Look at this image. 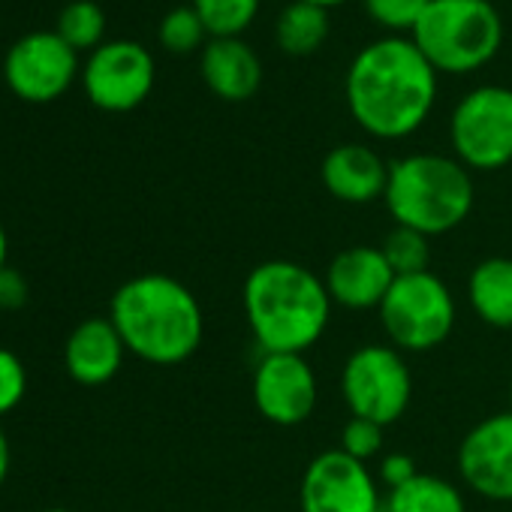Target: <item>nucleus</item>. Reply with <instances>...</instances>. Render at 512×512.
Returning <instances> with one entry per match:
<instances>
[{
    "mask_svg": "<svg viewBox=\"0 0 512 512\" xmlns=\"http://www.w3.org/2000/svg\"><path fill=\"white\" fill-rule=\"evenodd\" d=\"M55 34L76 52H94L106 43V13L97 0H70L58 13Z\"/></svg>",
    "mask_w": 512,
    "mask_h": 512,
    "instance_id": "nucleus-21",
    "label": "nucleus"
},
{
    "mask_svg": "<svg viewBox=\"0 0 512 512\" xmlns=\"http://www.w3.org/2000/svg\"><path fill=\"white\" fill-rule=\"evenodd\" d=\"M302 512H380V488L368 464L341 449L311 458L299 488Z\"/></svg>",
    "mask_w": 512,
    "mask_h": 512,
    "instance_id": "nucleus-11",
    "label": "nucleus"
},
{
    "mask_svg": "<svg viewBox=\"0 0 512 512\" xmlns=\"http://www.w3.org/2000/svg\"><path fill=\"white\" fill-rule=\"evenodd\" d=\"M323 184L338 202L365 205L386 193L389 166L383 163V157L374 148H368L362 142H344L326 154Z\"/></svg>",
    "mask_w": 512,
    "mask_h": 512,
    "instance_id": "nucleus-17",
    "label": "nucleus"
},
{
    "mask_svg": "<svg viewBox=\"0 0 512 512\" xmlns=\"http://www.w3.org/2000/svg\"><path fill=\"white\" fill-rule=\"evenodd\" d=\"M43 512H70V509H61V506H52V509H43Z\"/></svg>",
    "mask_w": 512,
    "mask_h": 512,
    "instance_id": "nucleus-33",
    "label": "nucleus"
},
{
    "mask_svg": "<svg viewBox=\"0 0 512 512\" xmlns=\"http://www.w3.org/2000/svg\"><path fill=\"white\" fill-rule=\"evenodd\" d=\"M473 314L491 329H512V260L488 256L467 278Z\"/></svg>",
    "mask_w": 512,
    "mask_h": 512,
    "instance_id": "nucleus-18",
    "label": "nucleus"
},
{
    "mask_svg": "<svg viewBox=\"0 0 512 512\" xmlns=\"http://www.w3.org/2000/svg\"><path fill=\"white\" fill-rule=\"evenodd\" d=\"M341 452H347L356 461H371L383 452V425L371 422V419H359L350 416V422L341 431Z\"/></svg>",
    "mask_w": 512,
    "mask_h": 512,
    "instance_id": "nucleus-26",
    "label": "nucleus"
},
{
    "mask_svg": "<svg viewBox=\"0 0 512 512\" xmlns=\"http://www.w3.org/2000/svg\"><path fill=\"white\" fill-rule=\"evenodd\" d=\"M10 266V235L4 229V223H0V269Z\"/></svg>",
    "mask_w": 512,
    "mask_h": 512,
    "instance_id": "nucleus-31",
    "label": "nucleus"
},
{
    "mask_svg": "<svg viewBox=\"0 0 512 512\" xmlns=\"http://www.w3.org/2000/svg\"><path fill=\"white\" fill-rule=\"evenodd\" d=\"M308 4H317V7H323V10H329V7H338V4H347V0H308Z\"/></svg>",
    "mask_w": 512,
    "mask_h": 512,
    "instance_id": "nucleus-32",
    "label": "nucleus"
},
{
    "mask_svg": "<svg viewBox=\"0 0 512 512\" xmlns=\"http://www.w3.org/2000/svg\"><path fill=\"white\" fill-rule=\"evenodd\" d=\"M25 392H28V371L22 359L13 350L0 347V419L10 416L25 401Z\"/></svg>",
    "mask_w": 512,
    "mask_h": 512,
    "instance_id": "nucleus-27",
    "label": "nucleus"
},
{
    "mask_svg": "<svg viewBox=\"0 0 512 512\" xmlns=\"http://www.w3.org/2000/svg\"><path fill=\"white\" fill-rule=\"evenodd\" d=\"M383 202L395 226L422 235H446L473 208V178L467 166L446 154H407L389 166Z\"/></svg>",
    "mask_w": 512,
    "mask_h": 512,
    "instance_id": "nucleus-4",
    "label": "nucleus"
},
{
    "mask_svg": "<svg viewBox=\"0 0 512 512\" xmlns=\"http://www.w3.org/2000/svg\"><path fill=\"white\" fill-rule=\"evenodd\" d=\"M413 43L437 73H476L503 43V19L491 0H431Z\"/></svg>",
    "mask_w": 512,
    "mask_h": 512,
    "instance_id": "nucleus-5",
    "label": "nucleus"
},
{
    "mask_svg": "<svg viewBox=\"0 0 512 512\" xmlns=\"http://www.w3.org/2000/svg\"><path fill=\"white\" fill-rule=\"evenodd\" d=\"M341 395L347 410L377 425L398 422L413 398V377L401 350L389 344H368L350 353L341 371Z\"/></svg>",
    "mask_w": 512,
    "mask_h": 512,
    "instance_id": "nucleus-8",
    "label": "nucleus"
},
{
    "mask_svg": "<svg viewBox=\"0 0 512 512\" xmlns=\"http://www.w3.org/2000/svg\"><path fill=\"white\" fill-rule=\"evenodd\" d=\"M317 374L305 353H263L253 371V404L263 419L281 428L302 425L317 407Z\"/></svg>",
    "mask_w": 512,
    "mask_h": 512,
    "instance_id": "nucleus-12",
    "label": "nucleus"
},
{
    "mask_svg": "<svg viewBox=\"0 0 512 512\" xmlns=\"http://www.w3.org/2000/svg\"><path fill=\"white\" fill-rule=\"evenodd\" d=\"M368 16L389 31H413L431 0H362Z\"/></svg>",
    "mask_w": 512,
    "mask_h": 512,
    "instance_id": "nucleus-25",
    "label": "nucleus"
},
{
    "mask_svg": "<svg viewBox=\"0 0 512 512\" xmlns=\"http://www.w3.org/2000/svg\"><path fill=\"white\" fill-rule=\"evenodd\" d=\"M241 305L263 353H305L323 338L332 314L326 281L293 260H269L250 269Z\"/></svg>",
    "mask_w": 512,
    "mask_h": 512,
    "instance_id": "nucleus-3",
    "label": "nucleus"
},
{
    "mask_svg": "<svg viewBox=\"0 0 512 512\" xmlns=\"http://www.w3.org/2000/svg\"><path fill=\"white\" fill-rule=\"evenodd\" d=\"M10 464H13V449H10V440H7L4 428H0V485H4L7 476H10Z\"/></svg>",
    "mask_w": 512,
    "mask_h": 512,
    "instance_id": "nucleus-30",
    "label": "nucleus"
},
{
    "mask_svg": "<svg viewBox=\"0 0 512 512\" xmlns=\"http://www.w3.org/2000/svg\"><path fill=\"white\" fill-rule=\"evenodd\" d=\"M455 160L467 169L494 172L512 163V88L482 85L458 100L449 118Z\"/></svg>",
    "mask_w": 512,
    "mask_h": 512,
    "instance_id": "nucleus-7",
    "label": "nucleus"
},
{
    "mask_svg": "<svg viewBox=\"0 0 512 512\" xmlns=\"http://www.w3.org/2000/svg\"><path fill=\"white\" fill-rule=\"evenodd\" d=\"M157 67L145 46L133 40H109L91 52L82 85L88 100L103 112H133L154 88Z\"/></svg>",
    "mask_w": 512,
    "mask_h": 512,
    "instance_id": "nucleus-10",
    "label": "nucleus"
},
{
    "mask_svg": "<svg viewBox=\"0 0 512 512\" xmlns=\"http://www.w3.org/2000/svg\"><path fill=\"white\" fill-rule=\"evenodd\" d=\"M323 281L332 305L347 311H368L383 305L389 287L395 284V272L380 247L356 244L335 256Z\"/></svg>",
    "mask_w": 512,
    "mask_h": 512,
    "instance_id": "nucleus-14",
    "label": "nucleus"
},
{
    "mask_svg": "<svg viewBox=\"0 0 512 512\" xmlns=\"http://www.w3.org/2000/svg\"><path fill=\"white\" fill-rule=\"evenodd\" d=\"M28 281L13 266L0 269V311H19L28 302Z\"/></svg>",
    "mask_w": 512,
    "mask_h": 512,
    "instance_id": "nucleus-28",
    "label": "nucleus"
},
{
    "mask_svg": "<svg viewBox=\"0 0 512 512\" xmlns=\"http://www.w3.org/2000/svg\"><path fill=\"white\" fill-rule=\"evenodd\" d=\"M386 263L392 266L395 278H404V275H419V272H431L428 263H431V244H428V235L416 232V229H407V226H395L383 244H380Z\"/></svg>",
    "mask_w": 512,
    "mask_h": 512,
    "instance_id": "nucleus-23",
    "label": "nucleus"
},
{
    "mask_svg": "<svg viewBox=\"0 0 512 512\" xmlns=\"http://www.w3.org/2000/svg\"><path fill=\"white\" fill-rule=\"evenodd\" d=\"M458 473L476 494L512 500V410L476 422L458 446Z\"/></svg>",
    "mask_w": 512,
    "mask_h": 512,
    "instance_id": "nucleus-13",
    "label": "nucleus"
},
{
    "mask_svg": "<svg viewBox=\"0 0 512 512\" xmlns=\"http://www.w3.org/2000/svg\"><path fill=\"white\" fill-rule=\"evenodd\" d=\"M157 37H160V46L172 55H190L196 49H205V37H208V28L205 22L199 19V13L190 7H175L163 16L160 28H157Z\"/></svg>",
    "mask_w": 512,
    "mask_h": 512,
    "instance_id": "nucleus-24",
    "label": "nucleus"
},
{
    "mask_svg": "<svg viewBox=\"0 0 512 512\" xmlns=\"http://www.w3.org/2000/svg\"><path fill=\"white\" fill-rule=\"evenodd\" d=\"M109 320L127 353L148 365L172 368L187 362L205 335V317L196 296L169 275H139L112 296Z\"/></svg>",
    "mask_w": 512,
    "mask_h": 512,
    "instance_id": "nucleus-2",
    "label": "nucleus"
},
{
    "mask_svg": "<svg viewBox=\"0 0 512 512\" xmlns=\"http://www.w3.org/2000/svg\"><path fill=\"white\" fill-rule=\"evenodd\" d=\"M509 404H512V383H509Z\"/></svg>",
    "mask_w": 512,
    "mask_h": 512,
    "instance_id": "nucleus-34",
    "label": "nucleus"
},
{
    "mask_svg": "<svg viewBox=\"0 0 512 512\" xmlns=\"http://www.w3.org/2000/svg\"><path fill=\"white\" fill-rule=\"evenodd\" d=\"M386 512H464V497L449 479L416 473L386 497Z\"/></svg>",
    "mask_w": 512,
    "mask_h": 512,
    "instance_id": "nucleus-20",
    "label": "nucleus"
},
{
    "mask_svg": "<svg viewBox=\"0 0 512 512\" xmlns=\"http://www.w3.org/2000/svg\"><path fill=\"white\" fill-rule=\"evenodd\" d=\"M347 106L356 124L377 139L416 133L437 100V70L413 40L383 37L365 46L347 70Z\"/></svg>",
    "mask_w": 512,
    "mask_h": 512,
    "instance_id": "nucleus-1",
    "label": "nucleus"
},
{
    "mask_svg": "<svg viewBox=\"0 0 512 512\" xmlns=\"http://www.w3.org/2000/svg\"><path fill=\"white\" fill-rule=\"evenodd\" d=\"M377 311L392 347L407 353L440 347L455 326V299L434 272L395 278Z\"/></svg>",
    "mask_w": 512,
    "mask_h": 512,
    "instance_id": "nucleus-6",
    "label": "nucleus"
},
{
    "mask_svg": "<svg viewBox=\"0 0 512 512\" xmlns=\"http://www.w3.org/2000/svg\"><path fill=\"white\" fill-rule=\"evenodd\" d=\"M208 91L226 103L250 100L263 85V61L241 37H211L199 58Z\"/></svg>",
    "mask_w": 512,
    "mask_h": 512,
    "instance_id": "nucleus-16",
    "label": "nucleus"
},
{
    "mask_svg": "<svg viewBox=\"0 0 512 512\" xmlns=\"http://www.w3.org/2000/svg\"><path fill=\"white\" fill-rule=\"evenodd\" d=\"M275 37L278 46L293 58L314 55L329 40V10L308 4V0H293L278 16Z\"/></svg>",
    "mask_w": 512,
    "mask_h": 512,
    "instance_id": "nucleus-19",
    "label": "nucleus"
},
{
    "mask_svg": "<svg viewBox=\"0 0 512 512\" xmlns=\"http://www.w3.org/2000/svg\"><path fill=\"white\" fill-rule=\"evenodd\" d=\"M124 353L127 347L115 323L109 317H88L70 332L64 344V365L76 383L103 386L121 371Z\"/></svg>",
    "mask_w": 512,
    "mask_h": 512,
    "instance_id": "nucleus-15",
    "label": "nucleus"
},
{
    "mask_svg": "<svg viewBox=\"0 0 512 512\" xmlns=\"http://www.w3.org/2000/svg\"><path fill=\"white\" fill-rule=\"evenodd\" d=\"M79 76V52L55 31H34L16 40L4 58V82L25 103H52Z\"/></svg>",
    "mask_w": 512,
    "mask_h": 512,
    "instance_id": "nucleus-9",
    "label": "nucleus"
},
{
    "mask_svg": "<svg viewBox=\"0 0 512 512\" xmlns=\"http://www.w3.org/2000/svg\"><path fill=\"white\" fill-rule=\"evenodd\" d=\"M193 10L205 22L208 37H241L260 13V0H193Z\"/></svg>",
    "mask_w": 512,
    "mask_h": 512,
    "instance_id": "nucleus-22",
    "label": "nucleus"
},
{
    "mask_svg": "<svg viewBox=\"0 0 512 512\" xmlns=\"http://www.w3.org/2000/svg\"><path fill=\"white\" fill-rule=\"evenodd\" d=\"M416 473H419V470H416L413 458L404 455V452H389V455L380 458V482H383L389 491L398 488V485H404V482H410Z\"/></svg>",
    "mask_w": 512,
    "mask_h": 512,
    "instance_id": "nucleus-29",
    "label": "nucleus"
}]
</instances>
